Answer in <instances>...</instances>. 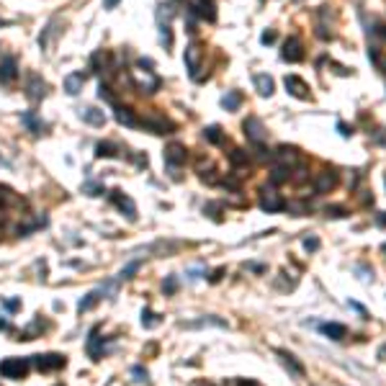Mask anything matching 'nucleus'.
<instances>
[{
  "mask_svg": "<svg viewBox=\"0 0 386 386\" xmlns=\"http://www.w3.org/2000/svg\"><path fill=\"white\" fill-rule=\"evenodd\" d=\"M379 358H381V360H386V345H381V348H379Z\"/></svg>",
  "mask_w": 386,
  "mask_h": 386,
  "instance_id": "603ef678",
  "label": "nucleus"
},
{
  "mask_svg": "<svg viewBox=\"0 0 386 386\" xmlns=\"http://www.w3.org/2000/svg\"><path fill=\"white\" fill-rule=\"evenodd\" d=\"M33 366L39 371H57V368H64L67 366V358L64 355H57V353H47V355H33Z\"/></svg>",
  "mask_w": 386,
  "mask_h": 386,
  "instance_id": "423d86ee",
  "label": "nucleus"
},
{
  "mask_svg": "<svg viewBox=\"0 0 386 386\" xmlns=\"http://www.w3.org/2000/svg\"><path fill=\"white\" fill-rule=\"evenodd\" d=\"M348 306H350V309H355V312H360V314H366V309H363L358 301H348Z\"/></svg>",
  "mask_w": 386,
  "mask_h": 386,
  "instance_id": "a18cd8bd",
  "label": "nucleus"
},
{
  "mask_svg": "<svg viewBox=\"0 0 386 386\" xmlns=\"http://www.w3.org/2000/svg\"><path fill=\"white\" fill-rule=\"evenodd\" d=\"M253 83H255V90H257L263 98H270V96H273L276 83H273V77H270V75H255Z\"/></svg>",
  "mask_w": 386,
  "mask_h": 386,
  "instance_id": "f3484780",
  "label": "nucleus"
},
{
  "mask_svg": "<svg viewBox=\"0 0 386 386\" xmlns=\"http://www.w3.org/2000/svg\"><path fill=\"white\" fill-rule=\"evenodd\" d=\"M242 106V93L240 90H229L224 98H222V108H226V111H237Z\"/></svg>",
  "mask_w": 386,
  "mask_h": 386,
  "instance_id": "393cba45",
  "label": "nucleus"
},
{
  "mask_svg": "<svg viewBox=\"0 0 386 386\" xmlns=\"http://www.w3.org/2000/svg\"><path fill=\"white\" fill-rule=\"evenodd\" d=\"M160 41L165 44V49L173 47V31H170V26H167V24H165V26H160Z\"/></svg>",
  "mask_w": 386,
  "mask_h": 386,
  "instance_id": "473e14b6",
  "label": "nucleus"
},
{
  "mask_svg": "<svg viewBox=\"0 0 386 386\" xmlns=\"http://www.w3.org/2000/svg\"><path fill=\"white\" fill-rule=\"evenodd\" d=\"M384 253H386V245H384Z\"/></svg>",
  "mask_w": 386,
  "mask_h": 386,
  "instance_id": "6e6d98bb",
  "label": "nucleus"
},
{
  "mask_svg": "<svg viewBox=\"0 0 386 386\" xmlns=\"http://www.w3.org/2000/svg\"><path fill=\"white\" fill-rule=\"evenodd\" d=\"M85 85V75L83 72H72V75H67L64 77V90H67V96H77L83 90Z\"/></svg>",
  "mask_w": 386,
  "mask_h": 386,
  "instance_id": "6ab92c4d",
  "label": "nucleus"
},
{
  "mask_svg": "<svg viewBox=\"0 0 386 386\" xmlns=\"http://www.w3.org/2000/svg\"><path fill=\"white\" fill-rule=\"evenodd\" d=\"M142 324L147 327V330H152V327L160 324V320H157V314H155L152 309H144V312H142Z\"/></svg>",
  "mask_w": 386,
  "mask_h": 386,
  "instance_id": "2f4dec72",
  "label": "nucleus"
},
{
  "mask_svg": "<svg viewBox=\"0 0 386 386\" xmlns=\"http://www.w3.org/2000/svg\"><path fill=\"white\" fill-rule=\"evenodd\" d=\"M276 353H278L281 363H283V366H286V368L293 373V376H304V366H301V363L296 360V355L286 353V350H276Z\"/></svg>",
  "mask_w": 386,
  "mask_h": 386,
  "instance_id": "412c9836",
  "label": "nucleus"
},
{
  "mask_svg": "<svg viewBox=\"0 0 386 386\" xmlns=\"http://www.w3.org/2000/svg\"><path fill=\"white\" fill-rule=\"evenodd\" d=\"M183 60H186V67H188V72L193 80H198V70H201V47L198 44H191V47H186V54H183Z\"/></svg>",
  "mask_w": 386,
  "mask_h": 386,
  "instance_id": "1a4fd4ad",
  "label": "nucleus"
},
{
  "mask_svg": "<svg viewBox=\"0 0 386 386\" xmlns=\"http://www.w3.org/2000/svg\"><path fill=\"white\" fill-rule=\"evenodd\" d=\"M16 77H18V62H16V57H5V60L0 62V83L10 85Z\"/></svg>",
  "mask_w": 386,
  "mask_h": 386,
  "instance_id": "9b49d317",
  "label": "nucleus"
},
{
  "mask_svg": "<svg viewBox=\"0 0 386 386\" xmlns=\"http://www.w3.org/2000/svg\"><path fill=\"white\" fill-rule=\"evenodd\" d=\"M229 162H232L234 167H240V165H247V162H250V157H247L245 150H232V152H229Z\"/></svg>",
  "mask_w": 386,
  "mask_h": 386,
  "instance_id": "7c9ffc66",
  "label": "nucleus"
},
{
  "mask_svg": "<svg viewBox=\"0 0 386 386\" xmlns=\"http://www.w3.org/2000/svg\"><path fill=\"white\" fill-rule=\"evenodd\" d=\"M8 201H10V188H5V186H0V206H5Z\"/></svg>",
  "mask_w": 386,
  "mask_h": 386,
  "instance_id": "79ce46f5",
  "label": "nucleus"
},
{
  "mask_svg": "<svg viewBox=\"0 0 386 386\" xmlns=\"http://www.w3.org/2000/svg\"><path fill=\"white\" fill-rule=\"evenodd\" d=\"M134 83H137L142 93H155L160 88V77H155V75H150V70H144V77L139 72H134Z\"/></svg>",
  "mask_w": 386,
  "mask_h": 386,
  "instance_id": "4468645a",
  "label": "nucleus"
},
{
  "mask_svg": "<svg viewBox=\"0 0 386 386\" xmlns=\"http://www.w3.org/2000/svg\"><path fill=\"white\" fill-rule=\"evenodd\" d=\"M142 127L150 129L152 134H170V131H175V124L170 121V119H165V116H160V113H152V116H147V119L142 121Z\"/></svg>",
  "mask_w": 386,
  "mask_h": 386,
  "instance_id": "20e7f679",
  "label": "nucleus"
},
{
  "mask_svg": "<svg viewBox=\"0 0 386 386\" xmlns=\"http://www.w3.org/2000/svg\"><path fill=\"white\" fill-rule=\"evenodd\" d=\"M116 121L124 124V127H139L137 116H134L131 108H124V106H116Z\"/></svg>",
  "mask_w": 386,
  "mask_h": 386,
  "instance_id": "b1692460",
  "label": "nucleus"
},
{
  "mask_svg": "<svg viewBox=\"0 0 386 386\" xmlns=\"http://www.w3.org/2000/svg\"><path fill=\"white\" fill-rule=\"evenodd\" d=\"M320 330H322L327 337H330V340H335V343H337V340H343V337L348 335L345 324H340V322H327V324H322V327H320Z\"/></svg>",
  "mask_w": 386,
  "mask_h": 386,
  "instance_id": "5701e85b",
  "label": "nucleus"
},
{
  "mask_svg": "<svg viewBox=\"0 0 386 386\" xmlns=\"http://www.w3.org/2000/svg\"><path fill=\"white\" fill-rule=\"evenodd\" d=\"M162 291L167 293V296H170V293H175V291H178V278H175V276H167L165 283H162Z\"/></svg>",
  "mask_w": 386,
  "mask_h": 386,
  "instance_id": "4c0bfd02",
  "label": "nucleus"
},
{
  "mask_svg": "<svg viewBox=\"0 0 386 386\" xmlns=\"http://www.w3.org/2000/svg\"><path fill=\"white\" fill-rule=\"evenodd\" d=\"M116 3H119V0H106V3H103V5H106V8L111 10V8H116Z\"/></svg>",
  "mask_w": 386,
  "mask_h": 386,
  "instance_id": "3c124183",
  "label": "nucleus"
},
{
  "mask_svg": "<svg viewBox=\"0 0 386 386\" xmlns=\"http://www.w3.org/2000/svg\"><path fill=\"white\" fill-rule=\"evenodd\" d=\"M96 157H119V147L113 142H98L96 144Z\"/></svg>",
  "mask_w": 386,
  "mask_h": 386,
  "instance_id": "a878e982",
  "label": "nucleus"
},
{
  "mask_svg": "<svg viewBox=\"0 0 386 386\" xmlns=\"http://www.w3.org/2000/svg\"><path fill=\"white\" fill-rule=\"evenodd\" d=\"M80 119L88 121L90 127H103V124H106V113L98 111V108H93V106H88V108L80 111Z\"/></svg>",
  "mask_w": 386,
  "mask_h": 386,
  "instance_id": "aec40b11",
  "label": "nucleus"
},
{
  "mask_svg": "<svg viewBox=\"0 0 386 386\" xmlns=\"http://www.w3.org/2000/svg\"><path fill=\"white\" fill-rule=\"evenodd\" d=\"M283 85H286V93H289V96L299 98V100H309V98H312L309 85H306L299 75H286V77H283Z\"/></svg>",
  "mask_w": 386,
  "mask_h": 386,
  "instance_id": "7ed1b4c3",
  "label": "nucleus"
},
{
  "mask_svg": "<svg viewBox=\"0 0 386 386\" xmlns=\"http://www.w3.org/2000/svg\"><path fill=\"white\" fill-rule=\"evenodd\" d=\"M29 368H31L29 358H5L0 363V376L3 379H26Z\"/></svg>",
  "mask_w": 386,
  "mask_h": 386,
  "instance_id": "f257e3e1",
  "label": "nucleus"
},
{
  "mask_svg": "<svg viewBox=\"0 0 386 386\" xmlns=\"http://www.w3.org/2000/svg\"><path fill=\"white\" fill-rule=\"evenodd\" d=\"M88 353L93 360H100L103 358V337H98V327L90 330V337H88Z\"/></svg>",
  "mask_w": 386,
  "mask_h": 386,
  "instance_id": "dca6fc26",
  "label": "nucleus"
},
{
  "mask_svg": "<svg viewBox=\"0 0 386 386\" xmlns=\"http://www.w3.org/2000/svg\"><path fill=\"white\" fill-rule=\"evenodd\" d=\"M222 276H224V268H217V270H214V276H211V281L217 283V281H222Z\"/></svg>",
  "mask_w": 386,
  "mask_h": 386,
  "instance_id": "49530a36",
  "label": "nucleus"
},
{
  "mask_svg": "<svg viewBox=\"0 0 386 386\" xmlns=\"http://www.w3.org/2000/svg\"><path fill=\"white\" fill-rule=\"evenodd\" d=\"M8 327V320H3V317H0V330H5Z\"/></svg>",
  "mask_w": 386,
  "mask_h": 386,
  "instance_id": "5fc2aeb1",
  "label": "nucleus"
},
{
  "mask_svg": "<svg viewBox=\"0 0 386 386\" xmlns=\"http://www.w3.org/2000/svg\"><path fill=\"white\" fill-rule=\"evenodd\" d=\"M242 129H245V137H247L250 142L263 144V139H265V127H263V121H260L257 116H247L245 124H242Z\"/></svg>",
  "mask_w": 386,
  "mask_h": 386,
  "instance_id": "39448f33",
  "label": "nucleus"
},
{
  "mask_svg": "<svg viewBox=\"0 0 386 386\" xmlns=\"http://www.w3.org/2000/svg\"><path fill=\"white\" fill-rule=\"evenodd\" d=\"M324 214H327V217H332V219H345L348 217V211L343 206H327Z\"/></svg>",
  "mask_w": 386,
  "mask_h": 386,
  "instance_id": "f704fd0d",
  "label": "nucleus"
},
{
  "mask_svg": "<svg viewBox=\"0 0 386 386\" xmlns=\"http://www.w3.org/2000/svg\"><path fill=\"white\" fill-rule=\"evenodd\" d=\"M289 178H291V167L281 165V167H273V173H270V183H273V186H281V183H286Z\"/></svg>",
  "mask_w": 386,
  "mask_h": 386,
  "instance_id": "cd10ccee",
  "label": "nucleus"
},
{
  "mask_svg": "<svg viewBox=\"0 0 386 386\" xmlns=\"http://www.w3.org/2000/svg\"><path fill=\"white\" fill-rule=\"evenodd\" d=\"M281 60H283V62H291V64H296V62L304 60V44H301L299 36H289L286 41H283Z\"/></svg>",
  "mask_w": 386,
  "mask_h": 386,
  "instance_id": "f03ea898",
  "label": "nucleus"
},
{
  "mask_svg": "<svg viewBox=\"0 0 386 386\" xmlns=\"http://www.w3.org/2000/svg\"><path fill=\"white\" fill-rule=\"evenodd\" d=\"M376 224H379V226H386V211H381L379 217H376Z\"/></svg>",
  "mask_w": 386,
  "mask_h": 386,
  "instance_id": "09e8293b",
  "label": "nucleus"
},
{
  "mask_svg": "<svg viewBox=\"0 0 386 386\" xmlns=\"http://www.w3.org/2000/svg\"><path fill=\"white\" fill-rule=\"evenodd\" d=\"M131 376H134V381L142 384V381H147V371H144L142 366H134V368H131Z\"/></svg>",
  "mask_w": 386,
  "mask_h": 386,
  "instance_id": "ea45409f",
  "label": "nucleus"
},
{
  "mask_svg": "<svg viewBox=\"0 0 386 386\" xmlns=\"http://www.w3.org/2000/svg\"><path fill=\"white\" fill-rule=\"evenodd\" d=\"M139 67H152V60H139Z\"/></svg>",
  "mask_w": 386,
  "mask_h": 386,
  "instance_id": "864d4df0",
  "label": "nucleus"
},
{
  "mask_svg": "<svg viewBox=\"0 0 386 386\" xmlns=\"http://www.w3.org/2000/svg\"><path fill=\"white\" fill-rule=\"evenodd\" d=\"M337 131L343 134V137H353V127H348V124H343V121H337Z\"/></svg>",
  "mask_w": 386,
  "mask_h": 386,
  "instance_id": "a19ab883",
  "label": "nucleus"
},
{
  "mask_svg": "<svg viewBox=\"0 0 386 386\" xmlns=\"http://www.w3.org/2000/svg\"><path fill=\"white\" fill-rule=\"evenodd\" d=\"M276 155H278V160L286 162V167H291L293 162L301 160V157H299V150H296V147H289V144H281Z\"/></svg>",
  "mask_w": 386,
  "mask_h": 386,
  "instance_id": "4be33fe9",
  "label": "nucleus"
},
{
  "mask_svg": "<svg viewBox=\"0 0 386 386\" xmlns=\"http://www.w3.org/2000/svg\"><path fill=\"white\" fill-rule=\"evenodd\" d=\"M52 36H54V21H52V24L47 26V31H44V36H39V47H41V49H47V47H49V39H52Z\"/></svg>",
  "mask_w": 386,
  "mask_h": 386,
  "instance_id": "c9c22d12",
  "label": "nucleus"
},
{
  "mask_svg": "<svg viewBox=\"0 0 386 386\" xmlns=\"http://www.w3.org/2000/svg\"><path fill=\"white\" fill-rule=\"evenodd\" d=\"M304 250H306V253H317V250H320V240H317L314 234L304 237Z\"/></svg>",
  "mask_w": 386,
  "mask_h": 386,
  "instance_id": "58836bf2",
  "label": "nucleus"
},
{
  "mask_svg": "<svg viewBox=\"0 0 386 386\" xmlns=\"http://www.w3.org/2000/svg\"><path fill=\"white\" fill-rule=\"evenodd\" d=\"M203 139L211 142V144H222L224 137H222V127H219V124H211V127L203 129Z\"/></svg>",
  "mask_w": 386,
  "mask_h": 386,
  "instance_id": "bb28decb",
  "label": "nucleus"
},
{
  "mask_svg": "<svg viewBox=\"0 0 386 386\" xmlns=\"http://www.w3.org/2000/svg\"><path fill=\"white\" fill-rule=\"evenodd\" d=\"M83 191L88 193V196H103V193H106V188H103V186H98V183H85Z\"/></svg>",
  "mask_w": 386,
  "mask_h": 386,
  "instance_id": "e433bc0d",
  "label": "nucleus"
},
{
  "mask_svg": "<svg viewBox=\"0 0 386 386\" xmlns=\"http://www.w3.org/2000/svg\"><path fill=\"white\" fill-rule=\"evenodd\" d=\"M335 186H337V173H335V170H324V173H320L317 180H314V191L317 193H330Z\"/></svg>",
  "mask_w": 386,
  "mask_h": 386,
  "instance_id": "ddd939ff",
  "label": "nucleus"
},
{
  "mask_svg": "<svg viewBox=\"0 0 386 386\" xmlns=\"http://www.w3.org/2000/svg\"><path fill=\"white\" fill-rule=\"evenodd\" d=\"M26 96H29L31 100L44 98V96H47V83H44L39 75H31V77H29V85H26Z\"/></svg>",
  "mask_w": 386,
  "mask_h": 386,
  "instance_id": "2eb2a0df",
  "label": "nucleus"
},
{
  "mask_svg": "<svg viewBox=\"0 0 386 386\" xmlns=\"http://www.w3.org/2000/svg\"><path fill=\"white\" fill-rule=\"evenodd\" d=\"M5 309H10V312H16V309H18V301H16V299H10V301H5Z\"/></svg>",
  "mask_w": 386,
  "mask_h": 386,
  "instance_id": "de8ad7c7",
  "label": "nucleus"
},
{
  "mask_svg": "<svg viewBox=\"0 0 386 386\" xmlns=\"http://www.w3.org/2000/svg\"><path fill=\"white\" fill-rule=\"evenodd\" d=\"M191 8H193V13H196V16L206 18V21H214V18H217V10H214V3H211V0H193Z\"/></svg>",
  "mask_w": 386,
  "mask_h": 386,
  "instance_id": "a211bd4d",
  "label": "nucleus"
},
{
  "mask_svg": "<svg viewBox=\"0 0 386 386\" xmlns=\"http://www.w3.org/2000/svg\"><path fill=\"white\" fill-rule=\"evenodd\" d=\"M250 270H255V273H263L265 265H257V263H255V265H250Z\"/></svg>",
  "mask_w": 386,
  "mask_h": 386,
  "instance_id": "8fccbe9b",
  "label": "nucleus"
},
{
  "mask_svg": "<svg viewBox=\"0 0 386 386\" xmlns=\"http://www.w3.org/2000/svg\"><path fill=\"white\" fill-rule=\"evenodd\" d=\"M21 121H24V124H26V127H29L33 134H41L44 129H47V127H44V124H41L36 116H33V113H24V116H21Z\"/></svg>",
  "mask_w": 386,
  "mask_h": 386,
  "instance_id": "c85d7f7f",
  "label": "nucleus"
},
{
  "mask_svg": "<svg viewBox=\"0 0 386 386\" xmlns=\"http://www.w3.org/2000/svg\"><path fill=\"white\" fill-rule=\"evenodd\" d=\"M111 289H113V283H108V286H103V289H96V291H90L85 299H80V304H77V312H80V314H83V312H90V309H93V306H96L100 299H103V296H106V293H108Z\"/></svg>",
  "mask_w": 386,
  "mask_h": 386,
  "instance_id": "9d476101",
  "label": "nucleus"
},
{
  "mask_svg": "<svg viewBox=\"0 0 386 386\" xmlns=\"http://www.w3.org/2000/svg\"><path fill=\"white\" fill-rule=\"evenodd\" d=\"M173 16H175V8L173 5H157V21H160V26H165Z\"/></svg>",
  "mask_w": 386,
  "mask_h": 386,
  "instance_id": "c756f323",
  "label": "nucleus"
},
{
  "mask_svg": "<svg viewBox=\"0 0 386 386\" xmlns=\"http://www.w3.org/2000/svg\"><path fill=\"white\" fill-rule=\"evenodd\" d=\"M111 198H113V203H116V206L127 214V217L134 222L137 219V206H134V201L127 196V193H121V191H111Z\"/></svg>",
  "mask_w": 386,
  "mask_h": 386,
  "instance_id": "f8f14e48",
  "label": "nucleus"
},
{
  "mask_svg": "<svg viewBox=\"0 0 386 386\" xmlns=\"http://www.w3.org/2000/svg\"><path fill=\"white\" fill-rule=\"evenodd\" d=\"M260 41H263V44H273V41H276V31H273V29L265 31L263 36H260Z\"/></svg>",
  "mask_w": 386,
  "mask_h": 386,
  "instance_id": "37998d69",
  "label": "nucleus"
},
{
  "mask_svg": "<svg viewBox=\"0 0 386 386\" xmlns=\"http://www.w3.org/2000/svg\"><path fill=\"white\" fill-rule=\"evenodd\" d=\"M373 142H376V144H386V129H379L376 134H373Z\"/></svg>",
  "mask_w": 386,
  "mask_h": 386,
  "instance_id": "c03bdc74",
  "label": "nucleus"
},
{
  "mask_svg": "<svg viewBox=\"0 0 386 386\" xmlns=\"http://www.w3.org/2000/svg\"><path fill=\"white\" fill-rule=\"evenodd\" d=\"M139 265H142L139 260H134V263H129V265L124 268L121 273H119V278H121V281H127V278H131V276H134V273H137V270H139Z\"/></svg>",
  "mask_w": 386,
  "mask_h": 386,
  "instance_id": "72a5a7b5",
  "label": "nucleus"
},
{
  "mask_svg": "<svg viewBox=\"0 0 386 386\" xmlns=\"http://www.w3.org/2000/svg\"><path fill=\"white\" fill-rule=\"evenodd\" d=\"M186 160H188V152H186V147H183V144L173 142V144H167V147H165V165H167L170 170H175L178 165H183Z\"/></svg>",
  "mask_w": 386,
  "mask_h": 386,
  "instance_id": "0eeeda50",
  "label": "nucleus"
},
{
  "mask_svg": "<svg viewBox=\"0 0 386 386\" xmlns=\"http://www.w3.org/2000/svg\"><path fill=\"white\" fill-rule=\"evenodd\" d=\"M260 206L265 211H283L286 209V201H283L273 188H263V193H260Z\"/></svg>",
  "mask_w": 386,
  "mask_h": 386,
  "instance_id": "6e6552de",
  "label": "nucleus"
}]
</instances>
